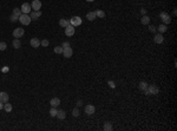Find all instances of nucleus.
Instances as JSON below:
<instances>
[{"label": "nucleus", "instance_id": "1", "mask_svg": "<svg viewBox=\"0 0 177 131\" xmlns=\"http://www.w3.org/2000/svg\"><path fill=\"white\" fill-rule=\"evenodd\" d=\"M146 96H150V95H158V92H159V89L157 87L156 85H149L148 86V89L143 91Z\"/></svg>", "mask_w": 177, "mask_h": 131}, {"label": "nucleus", "instance_id": "2", "mask_svg": "<svg viewBox=\"0 0 177 131\" xmlns=\"http://www.w3.org/2000/svg\"><path fill=\"white\" fill-rule=\"evenodd\" d=\"M19 21H20L21 25H30L31 24V21H32V19H31V17L28 15V14H21L20 17H19Z\"/></svg>", "mask_w": 177, "mask_h": 131}, {"label": "nucleus", "instance_id": "3", "mask_svg": "<svg viewBox=\"0 0 177 131\" xmlns=\"http://www.w3.org/2000/svg\"><path fill=\"white\" fill-rule=\"evenodd\" d=\"M159 18L162 19V21L164 23V25H168V24H170V23H171L170 15L166 13V12H162V13L159 14Z\"/></svg>", "mask_w": 177, "mask_h": 131}, {"label": "nucleus", "instance_id": "4", "mask_svg": "<svg viewBox=\"0 0 177 131\" xmlns=\"http://www.w3.org/2000/svg\"><path fill=\"white\" fill-rule=\"evenodd\" d=\"M20 10H21V12L24 14H28V13H31L32 11V7H31V5L28 4V2H24L22 5H21V7H20Z\"/></svg>", "mask_w": 177, "mask_h": 131}, {"label": "nucleus", "instance_id": "5", "mask_svg": "<svg viewBox=\"0 0 177 131\" xmlns=\"http://www.w3.org/2000/svg\"><path fill=\"white\" fill-rule=\"evenodd\" d=\"M70 24L72 25V26H79V25H82V19H80V17H72L71 20H70Z\"/></svg>", "mask_w": 177, "mask_h": 131}, {"label": "nucleus", "instance_id": "6", "mask_svg": "<svg viewBox=\"0 0 177 131\" xmlns=\"http://www.w3.org/2000/svg\"><path fill=\"white\" fill-rule=\"evenodd\" d=\"M24 33H25V31H24V28H21V27H18V28H15L13 31V37L14 38H21L22 36H24Z\"/></svg>", "mask_w": 177, "mask_h": 131}, {"label": "nucleus", "instance_id": "7", "mask_svg": "<svg viewBox=\"0 0 177 131\" xmlns=\"http://www.w3.org/2000/svg\"><path fill=\"white\" fill-rule=\"evenodd\" d=\"M96 111V107L95 105L92 104H88L86 106H85V113L88 115V116H91V115H93Z\"/></svg>", "mask_w": 177, "mask_h": 131}, {"label": "nucleus", "instance_id": "8", "mask_svg": "<svg viewBox=\"0 0 177 131\" xmlns=\"http://www.w3.org/2000/svg\"><path fill=\"white\" fill-rule=\"evenodd\" d=\"M65 58H71L72 57V54H73V51H72V48L71 47H65V48H63V53H61Z\"/></svg>", "mask_w": 177, "mask_h": 131}, {"label": "nucleus", "instance_id": "9", "mask_svg": "<svg viewBox=\"0 0 177 131\" xmlns=\"http://www.w3.org/2000/svg\"><path fill=\"white\" fill-rule=\"evenodd\" d=\"M31 7L33 11H40L41 8V1L40 0H33L32 4H31Z\"/></svg>", "mask_w": 177, "mask_h": 131}, {"label": "nucleus", "instance_id": "10", "mask_svg": "<svg viewBox=\"0 0 177 131\" xmlns=\"http://www.w3.org/2000/svg\"><path fill=\"white\" fill-rule=\"evenodd\" d=\"M75 26H72V25H68V26L65 27V34L67 36V37H72L73 34H75Z\"/></svg>", "mask_w": 177, "mask_h": 131}, {"label": "nucleus", "instance_id": "11", "mask_svg": "<svg viewBox=\"0 0 177 131\" xmlns=\"http://www.w3.org/2000/svg\"><path fill=\"white\" fill-rule=\"evenodd\" d=\"M154 41L156 43V44H162L164 41V37L162 33H157L155 34V37H154Z\"/></svg>", "mask_w": 177, "mask_h": 131}, {"label": "nucleus", "instance_id": "12", "mask_svg": "<svg viewBox=\"0 0 177 131\" xmlns=\"http://www.w3.org/2000/svg\"><path fill=\"white\" fill-rule=\"evenodd\" d=\"M41 11H32L31 14H30V17H31V19L32 20H38V18H40L41 17Z\"/></svg>", "mask_w": 177, "mask_h": 131}, {"label": "nucleus", "instance_id": "13", "mask_svg": "<svg viewBox=\"0 0 177 131\" xmlns=\"http://www.w3.org/2000/svg\"><path fill=\"white\" fill-rule=\"evenodd\" d=\"M30 44H31V46H32V47H34V48H38V47L40 46V40L38 39V38H32V39H31V41H30Z\"/></svg>", "mask_w": 177, "mask_h": 131}, {"label": "nucleus", "instance_id": "14", "mask_svg": "<svg viewBox=\"0 0 177 131\" xmlns=\"http://www.w3.org/2000/svg\"><path fill=\"white\" fill-rule=\"evenodd\" d=\"M50 104H51V106H53V107H57V106H59V105H60V99L57 98V97H55V98L51 99Z\"/></svg>", "mask_w": 177, "mask_h": 131}, {"label": "nucleus", "instance_id": "15", "mask_svg": "<svg viewBox=\"0 0 177 131\" xmlns=\"http://www.w3.org/2000/svg\"><path fill=\"white\" fill-rule=\"evenodd\" d=\"M0 102H2V103H6L8 102V95H7L6 92H0Z\"/></svg>", "mask_w": 177, "mask_h": 131}, {"label": "nucleus", "instance_id": "16", "mask_svg": "<svg viewBox=\"0 0 177 131\" xmlns=\"http://www.w3.org/2000/svg\"><path fill=\"white\" fill-rule=\"evenodd\" d=\"M55 117L58 118V119H65V117H66V112L64 111V110H58Z\"/></svg>", "mask_w": 177, "mask_h": 131}, {"label": "nucleus", "instance_id": "17", "mask_svg": "<svg viewBox=\"0 0 177 131\" xmlns=\"http://www.w3.org/2000/svg\"><path fill=\"white\" fill-rule=\"evenodd\" d=\"M12 109H13V106H12V104H10L8 102H6V103H4V110L6 112H11L12 111Z\"/></svg>", "mask_w": 177, "mask_h": 131}, {"label": "nucleus", "instance_id": "18", "mask_svg": "<svg viewBox=\"0 0 177 131\" xmlns=\"http://www.w3.org/2000/svg\"><path fill=\"white\" fill-rule=\"evenodd\" d=\"M86 19L90 20V21H93L96 19V12H88L86 14Z\"/></svg>", "mask_w": 177, "mask_h": 131}, {"label": "nucleus", "instance_id": "19", "mask_svg": "<svg viewBox=\"0 0 177 131\" xmlns=\"http://www.w3.org/2000/svg\"><path fill=\"white\" fill-rule=\"evenodd\" d=\"M141 21H142V25H149L150 23V18L145 14V15H143L142 17V19H141Z\"/></svg>", "mask_w": 177, "mask_h": 131}, {"label": "nucleus", "instance_id": "20", "mask_svg": "<svg viewBox=\"0 0 177 131\" xmlns=\"http://www.w3.org/2000/svg\"><path fill=\"white\" fill-rule=\"evenodd\" d=\"M59 25H60L61 27H64V28H65L66 26L71 25V24H70V21H68V20H66V19H60V20H59Z\"/></svg>", "mask_w": 177, "mask_h": 131}, {"label": "nucleus", "instance_id": "21", "mask_svg": "<svg viewBox=\"0 0 177 131\" xmlns=\"http://www.w3.org/2000/svg\"><path fill=\"white\" fill-rule=\"evenodd\" d=\"M148 86H149V84H148L146 82H141L138 87H139V90H142V91H145V90L148 89Z\"/></svg>", "mask_w": 177, "mask_h": 131}, {"label": "nucleus", "instance_id": "22", "mask_svg": "<svg viewBox=\"0 0 177 131\" xmlns=\"http://www.w3.org/2000/svg\"><path fill=\"white\" fill-rule=\"evenodd\" d=\"M103 129H104V130H106V131H111L112 129H113V126H112V124H111L110 122H106V123H104Z\"/></svg>", "mask_w": 177, "mask_h": 131}, {"label": "nucleus", "instance_id": "23", "mask_svg": "<svg viewBox=\"0 0 177 131\" xmlns=\"http://www.w3.org/2000/svg\"><path fill=\"white\" fill-rule=\"evenodd\" d=\"M12 45H13V47L14 48H19L21 46V43H20V40L18 39V38H15V39L12 41Z\"/></svg>", "mask_w": 177, "mask_h": 131}, {"label": "nucleus", "instance_id": "24", "mask_svg": "<svg viewBox=\"0 0 177 131\" xmlns=\"http://www.w3.org/2000/svg\"><path fill=\"white\" fill-rule=\"evenodd\" d=\"M157 30H158V33H164V32H166L168 27H166V25H164L163 24V25H159Z\"/></svg>", "mask_w": 177, "mask_h": 131}, {"label": "nucleus", "instance_id": "25", "mask_svg": "<svg viewBox=\"0 0 177 131\" xmlns=\"http://www.w3.org/2000/svg\"><path fill=\"white\" fill-rule=\"evenodd\" d=\"M96 17H98V18H104V17H105V12L102 11V10H97V11H96Z\"/></svg>", "mask_w": 177, "mask_h": 131}, {"label": "nucleus", "instance_id": "26", "mask_svg": "<svg viewBox=\"0 0 177 131\" xmlns=\"http://www.w3.org/2000/svg\"><path fill=\"white\" fill-rule=\"evenodd\" d=\"M57 111H58L57 107H53V106H52V107L50 109V116H51V117H55V116H57Z\"/></svg>", "mask_w": 177, "mask_h": 131}, {"label": "nucleus", "instance_id": "27", "mask_svg": "<svg viewBox=\"0 0 177 131\" xmlns=\"http://www.w3.org/2000/svg\"><path fill=\"white\" fill-rule=\"evenodd\" d=\"M79 115H80L79 109H78V107H75V109L72 110V116H73V117H79Z\"/></svg>", "mask_w": 177, "mask_h": 131}, {"label": "nucleus", "instance_id": "28", "mask_svg": "<svg viewBox=\"0 0 177 131\" xmlns=\"http://www.w3.org/2000/svg\"><path fill=\"white\" fill-rule=\"evenodd\" d=\"M13 14L18 15V17H20L21 14H22V12H21V10L19 8V7H15V8L13 10Z\"/></svg>", "mask_w": 177, "mask_h": 131}, {"label": "nucleus", "instance_id": "29", "mask_svg": "<svg viewBox=\"0 0 177 131\" xmlns=\"http://www.w3.org/2000/svg\"><path fill=\"white\" fill-rule=\"evenodd\" d=\"M53 51H55V53H57V54H61V53H63V47H61V46H55Z\"/></svg>", "mask_w": 177, "mask_h": 131}, {"label": "nucleus", "instance_id": "30", "mask_svg": "<svg viewBox=\"0 0 177 131\" xmlns=\"http://www.w3.org/2000/svg\"><path fill=\"white\" fill-rule=\"evenodd\" d=\"M10 20H11L12 23H15V21H18V20H19V17L12 13V15H10Z\"/></svg>", "mask_w": 177, "mask_h": 131}, {"label": "nucleus", "instance_id": "31", "mask_svg": "<svg viewBox=\"0 0 177 131\" xmlns=\"http://www.w3.org/2000/svg\"><path fill=\"white\" fill-rule=\"evenodd\" d=\"M7 47V44L5 41H0V51H5Z\"/></svg>", "mask_w": 177, "mask_h": 131}, {"label": "nucleus", "instance_id": "32", "mask_svg": "<svg viewBox=\"0 0 177 131\" xmlns=\"http://www.w3.org/2000/svg\"><path fill=\"white\" fill-rule=\"evenodd\" d=\"M48 44H50V41H48L47 39H44V40H41V41H40V45H41V46H44V47L48 46Z\"/></svg>", "mask_w": 177, "mask_h": 131}, {"label": "nucleus", "instance_id": "33", "mask_svg": "<svg viewBox=\"0 0 177 131\" xmlns=\"http://www.w3.org/2000/svg\"><path fill=\"white\" fill-rule=\"evenodd\" d=\"M156 30H157V28L154 26V25H149V31H150V32L154 33V32H156Z\"/></svg>", "mask_w": 177, "mask_h": 131}, {"label": "nucleus", "instance_id": "34", "mask_svg": "<svg viewBox=\"0 0 177 131\" xmlns=\"http://www.w3.org/2000/svg\"><path fill=\"white\" fill-rule=\"evenodd\" d=\"M61 47H63V48H65V47H70V43H68V41H64L63 45H61Z\"/></svg>", "mask_w": 177, "mask_h": 131}, {"label": "nucleus", "instance_id": "35", "mask_svg": "<svg viewBox=\"0 0 177 131\" xmlns=\"http://www.w3.org/2000/svg\"><path fill=\"white\" fill-rule=\"evenodd\" d=\"M108 84H109L110 85V87H115V83H113V82H112V80H109V83H108Z\"/></svg>", "mask_w": 177, "mask_h": 131}, {"label": "nucleus", "instance_id": "36", "mask_svg": "<svg viewBox=\"0 0 177 131\" xmlns=\"http://www.w3.org/2000/svg\"><path fill=\"white\" fill-rule=\"evenodd\" d=\"M82 105H83V100H78V102H77V106H78V107L82 106Z\"/></svg>", "mask_w": 177, "mask_h": 131}, {"label": "nucleus", "instance_id": "37", "mask_svg": "<svg viewBox=\"0 0 177 131\" xmlns=\"http://www.w3.org/2000/svg\"><path fill=\"white\" fill-rule=\"evenodd\" d=\"M141 14H143V15H145V14H146V10H144V8H142V10H141Z\"/></svg>", "mask_w": 177, "mask_h": 131}, {"label": "nucleus", "instance_id": "38", "mask_svg": "<svg viewBox=\"0 0 177 131\" xmlns=\"http://www.w3.org/2000/svg\"><path fill=\"white\" fill-rule=\"evenodd\" d=\"M2 109H4V103L0 102V110H2Z\"/></svg>", "mask_w": 177, "mask_h": 131}, {"label": "nucleus", "instance_id": "39", "mask_svg": "<svg viewBox=\"0 0 177 131\" xmlns=\"http://www.w3.org/2000/svg\"><path fill=\"white\" fill-rule=\"evenodd\" d=\"M7 71H8V67H4L2 69V72H7Z\"/></svg>", "mask_w": 177, "mask_h": 131}, {"label": "nucleus", "instance_id": "40", "mask_svg": "<svg viewBox=\"0 0 177 131\" xmlns=\"http://www.w3.org/2000/svg\"><path fill=\"white\" fill-rule=\"evenodd\" d=\"M86 1H93V0H86Z\"/></svg>", "mask_w": 177, "mask_h": 131}]
</instances>
